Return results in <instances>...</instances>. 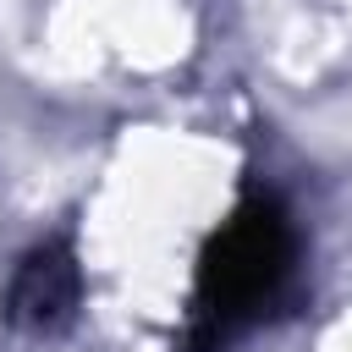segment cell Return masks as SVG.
<instances>
[{
    "label": "cell",
    "mask_w": 352,
    "mask_h": 352,
    "mask_svg": "<svg viewBox=\"0 0 352 352\" xmlns=\"http://www.w3.org/2000/svg\"><path fill=\"white\" fill-rule=\"evenodd\" d=\"M66 302H72V270H66L60 258H38V264L22 275V286H16V314L33 319V324L60 319Z\"/></svg>",
    "instance_id": "1"
}]
</instances>
